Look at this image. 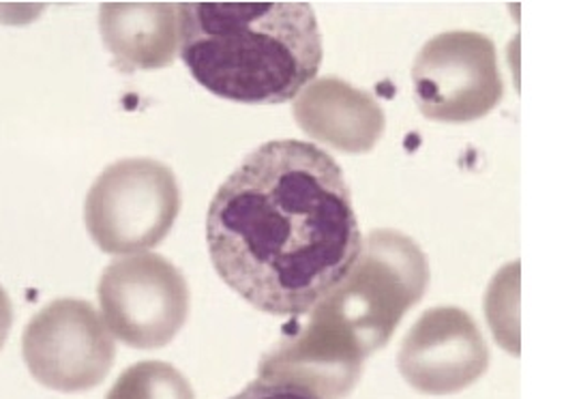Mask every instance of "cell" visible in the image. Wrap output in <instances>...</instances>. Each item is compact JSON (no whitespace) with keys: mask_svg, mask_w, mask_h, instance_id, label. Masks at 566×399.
<instances>
[{"mask_svg":"<svg viewBox=\"0 0 566 399\" xmlns=\"http://www.w3.org/2000/svg\"><path fill=\"white\" fill-rule=\"evenodd\" d=\"M207 243L249 305L301 318L353 269L363 237L342 166L314 143L273 140L212 196Z\"/></svg>","mask_w":566,"mask_h":399,"instance_id":"6da1fadb","label":"cell"},{"mask_svg":"<svg viewBox=\"0 0 566 399\" xmlns=\"http://www.w3.org/2000/svg\"><path fill=\"white\" fill-rule=\"evenodd\" d=\"M177 15L182 63L221 99L280 106L318 75L322 35L307 2H182Z\"/></svg>","mask_w":566,"mask_h":399,"instance_id":"7a4b0ae2","label":"cell"},{"mask_svg":"<svg viewBox=\"0 0 566 399\" xmlns=\"http://www.w3.org/2000/svg\"><path fill=\"white\" fill-rule=\"evenodd\" d=\"M427 284L421 248L401 232L374 230L353 269L305 318L367 359L389 344L406 312L423 298Z\"/></svg>","mask_w":566,"mask_h":399,"instance_id":"3957f363","label":"cell"},{"mask_svg":"<svg viewBox=\"0 0 566 399\" xmlns=\"http://www.w3.org/2000/svg\"><path fill=\"white\" fill-rule=\"evenodd\" d=\"M180 213L175 172L157 159H120L93 182L84 221L106 254H140L159 245Z\"/></svg>","mask_w":566,"mask_h":399,"instance_id":"277c9868","label":"cell"},{"mask_svg":"<svg viewBox=\"0 0 566 399\" xmlns=\"http://www.w3.org/2000/svg\"><path fill=\"white\" fill-rule=\"evenodd\" d=\"M97 292L107 330L138 350L168 346L189 316V286L164 255L114 260Z\"/></svg>","mask_w":566,"mask_h":399,"instance_id":"5b68a950","label":"cell"},{"mask_svg":"<svg viewBox=\"0 0 566 399\" xmlns=\"http://www.w3.org/2000/svg\"><path fill=\"white\" fill-rule=\"evenodd\" d=\"M22 355L36 382L77 393L106 380L116 348L104 318L88 301L59 298L24 328Z\"/></svg>","mask_w":566,"mask_h":399,"instance_id":"8992f818","label":"cell"},{"mask_svg":"<svg viewBox=\"0 0 566 399\" xmlns=\"http://www.w3.org/2000/svg\"><path fill=\"white\" fill-rule=\"evenodd\" d=\"M417 104L429 120L470 123L500 104L502 77L494 41L474 31L429 39L412 65Z\"/></svg>","mask_w":566,"mask_h":399,"instance_id":"52a82bcc","label":"cell"},{"mask_svg":"<svg viewBox=\"0 0 566 399\" xmlns=\"http://www.w3.org/2000/svg\"><path fill=\"white\" fill-rule=\"evenodd\" d=\"M397 365L417 391L451 396L468 389L488 371L490 348L468 312L433 307L403 337Z\"/></svg>","mask_w":566,"mask_h":399,"instance_id":"ba28073f","label":"cell"},{"mask_svg":"<svg viewBox=\"0 0 566 399\" xmlns=\"http://www.w3.org/2000/svg\"><path fill=\"white\" fill-rule=\"evenodd\" d=\"M294 118L310 138L346 153L371 150L387 125L374 95L337 77L305 86L294 102Z\"/></svg>","mask_w":566,"mask_h":399,"instance_id":"9c48e42d","label":"cell"},{"mask_svg":"<svg viewBox=\"0 0 566 399\" xmlns=\"http://www.w3.org/2000/svg\"><path fill=\"white\" fill-rule=\"evenodd\" d=\"M99 29L125 73L161 70L177 59V7L168 2H107L99 9Z\"/></svg>","mask_w":566,"mask_h":399,"instance_id":"30bf717a","label":"cell"},{"mask_svg":"<svg viewBox=\"0 0 566 399\" xmlns=\"http://www.w3.org/2000/svg\"><path fill=\"white\" fill-rule=\"evenodd\" d=\"M106 399H196V393L177 367L142 361L118 376Z\"/></svg>","mask_w":566,"mask_h":399,"instance_id":"8fae6325","label":"cell"},{"mask_svg":"<svg viewBox=\"0 0 566 399\" xmlns=\"http://www.w3.org/2000/svg\"><path fill=\"white\" fill-rule=\"evenodd\" d=\"M230 399H319L303 389L290 387V385H277V382H264L255 380L248 385L241 393L232 396Z\"/></svg>","mask_w":566,"mask_h":399,"instance_id":"7c38bea8","label":"cell"},{"mask_svg":"<svg viewBox=\"0 0 566 399\" xmlns=\"http://www.w3.org/2000/svg\"><path fill=\"white\" fill-rule=\"evenodd\" d=\"M13 325V307H11V298L9 294L4 292V288L0 286V350L9 337V330Z\"/></svg>","mask_w":566,"mask_h":399,"instance_id":"4fadbf2b","label":"cell"}]
</instances>
